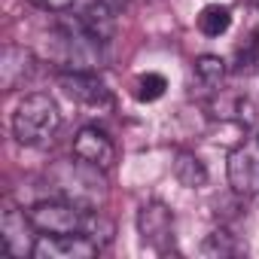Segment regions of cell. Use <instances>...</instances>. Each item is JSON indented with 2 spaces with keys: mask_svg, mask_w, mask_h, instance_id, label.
I'll return each mask as SVG.
<instances>
[{
  "mask_svg": "<svg viewBox=\"0 0 259 259\" xmlns=\"http://www.w3.org/2000/svg\"><path fill=\"white\" fill-rule=\"evenodd\" d=\"M31 4H37L40 10H49V13H64L73 4H79V0H31Z\"/></svg>",
  "mask_w": 259,
  "mask_h": 259,
  "instance_id": "15",
  "label": "cell"
},
{
  "mask_svg": "<svg viewBox=\"0 0 259 259\" xmlns=\"http://www.w3.org/2000/svg\"><path fill=\"white\" fill-rule=\"evenodd\" d=\"M58 85L64 89V95L76 104L85 107H110V89L92 73V70H64L58 76Z\"/></svg>",
  "mask_w": 259,
  "mask_h": 259,
  "instance_id": "7",
  "label": "cell"
},
{
  "mask_svg": "<svg viewBox=\"0 0 259 259\" xmlns=\"http://www.w3.org/2000/svg\"><path fill=\"white\" fill-rule=\"evenodd\" d=\"M165 89H168V79H165L162 73L150 70V73H141V76H138V82H135V98L144 101V104H153V101H159V98L165 95Z\"/></svg>",
  "mask_w": 259,
  "mask_h": 259,
  "instance_id": "13",
  "label": "cell"
},
{
  "mask_svg": "<svg viewBox=\"0 0 259 259\" xmlns=\"http://www.w3.org/2000/svg\"><path fill=\"white\" fill-rule=\"evenodd\" d=\"M259 67V28H253L238 46H235V73H253Z\"/></svg>",
  "mask_w": 259,
  "mask_h": 259,
  "instance_id": "12",
  "label": "cell"
},
{
  "mask_svg": "<svg viewBox=\"0 0 259 259\" xmlns=\"http://www.w3.org/2000/svg\"><path fill=\"white\" fill-rule=\"evenodd\" d=\"M0 238H4V247L10 256L25 259V256H34L40 232H37L31 213H25L19 207H7L4 217H0Z\"/></svg>",
  "mask_w": 259,
  "mask_h": 259,
  "instance_id": "4",
  "label": "cell"
},
{
  "mask_svg": "<svg viewBox=\"0 0 259 259\" xmlns=\"http://www.w3.org/2000/svg\"><path fill=\"white\" fill-rule=\"evenodd\" d=\"M174 177L186 186V189H201L207 186V168L195 153H177L174 162Z\"/></svg>",
  "mask_w": 259,
  "mask_h": 259,
  "instance_id": "9",
  "label": "cell"
},
{
  "mask_svg": "<svg viewBox=\"0 0 259 259\" xmlns=\"http://www.w3.org/2000/svg\"><path fill=\"white\" fill-rule=\"evenodd\" d=\"M226 171H229V186L235 195L247 198L259 192V135H253L250 141L238 144L229 153Z\"/></svg>",
  "mask_w": 259,
  "mask_h": 259,
  "instance_id": "3",
  "label": "cell"
},
{
  "mask_svg": "<svg viewBox=\"0 0 259 259\" xmlns=\"http://www.w3.org/2000/svg\"><path fill=\"white\" fill-rule=\"evenodd\" d=\"M192 73H195V82H198L201 89L217 92V89L223 85V76H226V61H223L220 55H201V58H195Z\"/></svg>",
  "mask_w": 259,
  "mask_h": 259,
  "instance_id": "11",
  "label": "cell"
},
{
  "mask_svg": "<svg viewBox=\"0 0 259 259\" xmlns=\"http://www.w3.org/2000/svg\"><path fill=\"white\" fill-rule=\"evenodd\" d=\"M232 28V10L226 4H207L198 13V31L204 37H223Z\"/></svg>",
  "mask_w": 259,
  "mask_h": 259,
  "instance_id": "10",
  "label": "cell"
},
{
  "mask_svg": "<svg viewBox=\"0 0 259 259\" xmlns=\"http://www.w3.org/2000/svg\"><path fill=\"white\" fill-rule=\"evenodd\" d=\"M138 235L141 244L156 250V253H171L174 250V213L162 201H147L138 210Z\"/></svg>",
  "mask_w": 259,
  "mask_h": 259,
  "instance_id": "2",
  "label": "cell"
},
{
  "mask_svg": "<svg viewBox=\"0 0 259 259\" xmlns=\"http://www.w3.org/2000/svg\"><path fill=\"white\" fill-rule=\"evenodd\" d=\"M201 253H204V256H232V253H238V244H235L232 232L217 229V232H210V235L204 238Z\"/></svg>",
  "mask_w": 259,
  "mask_h": 259,
  "instance_id": "14",
  "label": "cell"
},
{
  "mask_svg": "<svg viewBox=\"0 0 259 259\" xmlns=\"http://www.w3.org/2000/svg\"><path fill=\"white\" fill-rule=\"evenodd\" d=\"M250 10H253V19H256V28H259V0H247Z\"/></svg>",
  "mask_w": 259,
  "mask_h": 259,
  "instance_id": "16",
  "label": "cell"
},
{
  "mask_svg": "<svg viewBox=\"0 0 259 259\" xmlns=\"http://www.w3.org/2000/svg\"><path fill=\"white\" fill-rule=\"evenodd\" d=\"M31 73H34V55L25 46H7L0 55V85H4V92L19 89Z\"/></svg>",
  "mask_w": 259,
  "mask_h": 259,
  "instance_id": "8",
  "label": "cell"
},
{
  "mask_svg": "<svg viewBox=\"0 0 259 259\" xmlns=\"http://www.w3.org/2000/svg\"><path fill=\"white\" fill-rule=\"evenodd\" d=\"M73 156L79 162L98 168V171H107L116 162V147H113V141H110V135L104 132V128L85 125V128H79V135L73 141Z\"/></svg>",
  "mask_w": 259,
  "mask_h": 259,
  "instance_id": "5",
  "label": "cell"
},
{
  "mask_svg": "<svg viewBox=\"0 0 259 259\" xmlns=\"http://www.w3.org/2000/svg\"><path fill=\"white\" fill-rule=\"evenodd\" d=\"M58 128H61V110L46 92H34L19 101L13 113V138L22 147H34V150L49 147Z\"/></svg>",
  "mask_w": 259,
  "mask_h": 259,
  "instance_id": "1",
  "label": "cell"
},
{
  "mask_svg": "<svg viewBox=\"0 0 259 259\" xmlns=\"http://www.w3.org/2000/svg\"><path fill=\"white\" fill-rule=\"evenodd\" d=\"M101 244L85 235H40L34 256L37 259H92Z\"/></svg>",
  "mask_w": 259,
  "mask_h": 259,
  "instance_id": "6",
  "label": "cell"
}]
</instances>
